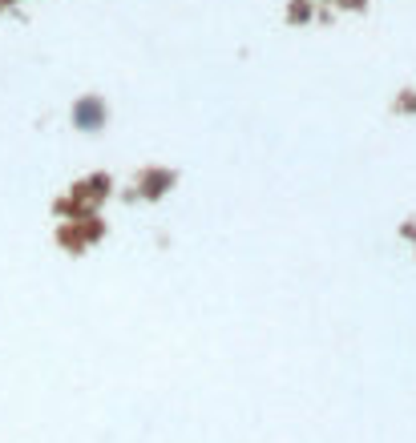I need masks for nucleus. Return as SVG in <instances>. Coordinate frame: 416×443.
<instances>
[{"label": "nucleus", "instance_id": "f257e3e1", "mask_svg": "<svg viewBox=\"0 0 416 443\" xmlns=\"http://www.w3.org/2000/svg\"><path fill=\"white\" fill-rule=\"evenodd\" d=\"M73 121L81 125V129H97V125L105 121V109H101V101H93V97L77 101V109H73Z\"/></svg>", "mask_w": 416, "mask_h": 443}, {"label": "nucleus", "instance_id": "f03ea898", "mask_svg": "<svg viewBox=\"0 0 416 443\" xmlns=\"http://www.w3.org/2000/svg\"><path fill=\"white\" fill-rule=\"evenodd\" d=\"M166 185H170V173H166V177H158V182H154V177H150V185H146V194H162V190H166Z\"/></svg>", "mask_w": 416, "mask_h": 443}]
</instances>
